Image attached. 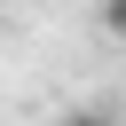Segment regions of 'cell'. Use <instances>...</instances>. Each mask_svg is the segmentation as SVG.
Returning <instances> with one entry per match:
<instances>
[{
  "label": "cell",
  "instance_id": "6da1fadb",
  "mask_svg": "<svg viewBox=\"0 0 126 126\" xmlns=\"http://www.w3.org/2000/svg\"><path fill=\"white\" fill-rule=\"evenodd\" d=\"M102 32H110V39H126V0H102Z\"/></svg>",
  "mask_w": 126,
  "mask_h": 126
},
{
  "label": "cell",
  "instance_id": "7a4b0ae2",
  "mask_svg": "<svg viewBox=\"0 0 126 126\" xmlns=\"http://www.w3.org/2000/svg\"><path fill=\"white\" fill-rule=\"evenodd\" d=\"M55 126H102V118H87V110H79V118H55Z\"/></svg>",
  "mask_w": 126,
  "mask_h": 126
}]
</instances>
